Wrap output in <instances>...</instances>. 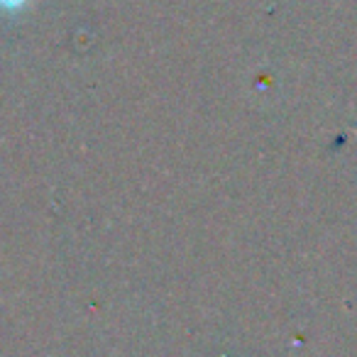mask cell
I'll return each instance as SVG.
<instances>
[{
    "mask_svg": "<svg viewBox=\"0 0 357 357\" xmlns=\"http://www.w3.org/2000/svg\"><path fill=\"white\" fill-rule=\"evenodd\" d=\"M30 0H0V10H8V13H15L20 8H25Z\"/></svg>",
    "mask_w": 357,
    "mask_h": 357,
    "instance_id": "obj_1",
    "label": "cell"
}]
</instances>
